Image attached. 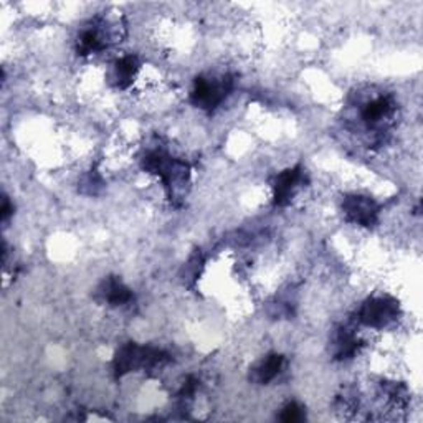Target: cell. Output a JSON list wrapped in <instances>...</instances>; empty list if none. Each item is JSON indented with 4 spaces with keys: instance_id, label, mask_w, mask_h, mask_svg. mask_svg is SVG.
Segmentation results:
<instances>
[{
    "instance_id": "obj_1",
    "label": "cell",
    "mask_w": 423,
    "mask_h": 423,
    "mask_svg": "<svg viewBox=\"0 0 423 423\" xmlns=\"http://www.w3.org/2000/svg\"><path fill=\"white\" fill-rule=\"evenodd\" d=\"M167 356L162 351L153 347H141L137 344H127L121 347L114 359V370L118 375H124L127 372L136 369H153V367L162 364Z\"/></svg>"
},
{
    "instance_id": "obj_2",
    "label": "cell",
    "mask_w": 423,
    "mask_h": 423,
    "mask_svg": "<svg viewBox=\"0 0 423 423\" xmlns=\"http://www.w3.org/2000/svg\"><path fill=\"white\" fill-rule=\"evenodd\" d=\"M230 90H232V81H230L228 78L227 80L223 78V81L219 83L199 76L194 83L192 103L202 109H209V111H212V109H215L222 103Z\"/></svg>"
},
{
    "instance_id": "obj_3",
    "label": "cell",
    "mask_w": 423,
    "mask_h": 423,
    "mask_svg": "<svg viewBox=\"0 0 423 423\" xmlns=\"http://www.w3.org/2000/svg\"><path fill=\"white\" fill-rule=\"evenodd\" d=\"M397 305L389 298L369 300L359 311V321L369 328H384L397 317Z\"/></svg>"
},
{
    "instance_id": "obj_4",
    "label": "cell",
    "mask_w": 423,
    "mask_h": 423,
    "mask_svg": "<svg viewBox=\"0 0 423 423\" xmlns=\"http://www.w3.org/2000/svg\"><path fill=\"white\" fill-rule=\"evenodd\" d=\"M342 209L349 222L362 225V227H372L379 219V205L364 195L346 197L342 202Z\"/></svg>"
},
{
    "instance_id": "obj_5",
    "label": "cell",
    "mask_w": 423,
    "mask_h": 423,
    "mask_svg": "<svg viewBox=\"0 0 423 423\" xmlns=\"http://www.w3.org/2000/svg\"><path fill=\"white\" fill-rule=\"evenodd\" d=\"M303 181V169L301 165H296V167L288 169L279 174V176L275 179L273 183V199H275V205L278 207H284L289 204L291 197L294 195V190H296L298 183Z\"/></svg>"
},
{
    "instance_id": "obj_6",
    "label": "cell",
    "mask_w": 423,
    "mask_h": 423,
    "mask_svg": "<svg viewBox=\"0 0 423 423\" xmlns=\"http://www.w3.org/2000/svg\"><path fill=\"white\" fill-rule=\"evenodd\" d=\"M101 294H103L104 301H108L111 306H121L126 305L132 300L131 289L126 284L119 282L118 278L106 279L101 286Z\"/></svg>"
},
{
    "instance_id": "obj_7",
    "label": "cell",
    "mask_w": 423,
    "mask_h": 423,
    "mask_svg": "<svg viewBox=\"0 0 423 423\" xmlns=\"http://www.w3.org/2000/svg\"><path fill=\"white\" fill-rule=\"evenodd\" d=\"M284 366V357L282 354H271L265 359L261 364L255 369V377L253 379L258 384H268L273 379H277L279 372Z\"/></svg>"
},
{
    "instance_id": "obj_8",
    "label": "cell",
    "mask_w": 423,
    "mask_h": 423,
    "mask_svg": "<svg viewBox=\"0 0 423 423\" xmlns=\"http://www.w3.org/2000/svg\"><path fill=\"white\" fill-rule=\"evenodd\" d=\"M392 106L390 98H377L366 106L364 111H362V118L367 124H377L389 116L392 111Z\"/></svg>"
},
{
    "instance_id": "obj_9",
    "label": "cell",
    "mask_w": 423,
    "mask_h": 423,
    "mask_svg": "<svg viewBox=\"0 0 423 423\" xmlns=\"http://www.w3.org/2000/svg\"><path fill=\"white\" fill-rule=\"evenodd\" d=\"M137 70H139V63H137V58L132 57V55H127V57H123L121 60H118L116 78H118L119 88H126V86H130Z\"/></svg>"
},
{
    "instance_id": "obj_10",
    "label": "cell",
    "mask_w": 423,
    "mask_h": 423,
    "mask_svg": "<svg viewBox=\"0 0 423 423\" xmlns=\"http://www.w3.org/2000/svg\"><path fill=\"white\" fill-rule=\"evenodd\" d=\"M335 347H338V351H335L338 359H349L357 352L359 341L354 334L347 333V331H341L338 339H335Z\"/></svg>"
},
{
    "instance_id": "obj_11",
    "label": "cell",
    "mask_w": 423,
    "mask_h": 423,
    "mask_svg": "<svg viewBox=\"0 0 423 423\" xmlns=\"http://www.w3.org/2000/svg\"><path fill=\"white\" fill-rule=\"evenodd\" d=\"M104 45L101 41L99 35L95 30L83 32L80 39H78V53L80 55H91L103 50Z\"/></svg>"
},
{
    "instance_id": "obj_12",
    "label": "cell",
    "mask_w": 423,
    "mask_h": 423,
    "mask_svg": "<svg viewBox=\"0 0 423 423\" xmlns=\"http://www.w3.org/2000/svg\"><path fill=\"white\" fill-rule=\"evenodd\" d=\"M279 418H282V420L286 422V423L301 422L303 418H305V410H303V407L298 405L296 402H291L283 408V412H282V415H279Z\"/></svg>"
},
{
    "instance_id": "obj_13",
    "label": "cell",
    "mask_w": 423,
    "mask_h": 423,
    "mask_svg": "<svg viewBox=\"0 0 423 423\" xmlns=\"http://www.w3.org/2000/svg\"><path fill=\"white\" fill-rule=\"evenodd\" d=\"M13 207L11 205V200L7 197H4V205H2V220H7L12 215Z\"/></svg>"
}]
</instances>
